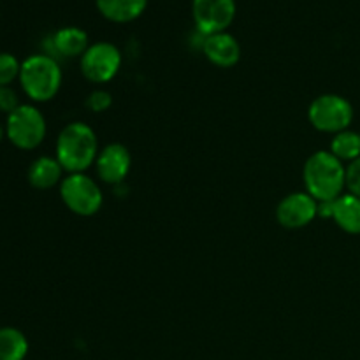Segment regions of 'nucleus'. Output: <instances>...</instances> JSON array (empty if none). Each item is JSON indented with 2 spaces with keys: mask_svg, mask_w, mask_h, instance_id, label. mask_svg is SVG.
Masks as SVG:
<instances>
[{
  "mask_svg": "<svg viewBox=\"0 0 360 360\" xmlns=\"http://www.w3.org/2000/svg\"><path fill=\"white\" fill-rule=\"evenodd\" d=\"M63 74L49 55H30L21 62L20 84L30 101L49 102L62 88Z\"/></svg>",
  "mask_w": 360,
  "mask_h": 360,
  "instance_id": "nucleus-3",
  "label": "nucleus"
},
{
  "mask_svg": "<svg viewBox=\"0 0 360 360\" xmlns=\"http://www.w3.org/2000/svg\"><path fill=\"white\" fill-rule=\"evenodd\" d=\"M304 188L319 202H329L343 195L347 188V167L330 151H315L302 167Z\"/></svg>",
  "mask_w": 360,
  "mask_h": 360,
  "instance_id": "nucleus-2",
  "label": "nucleus"
},
{
  "mask_svg": "<svg viewBox=\"0 0 360 360\" xmlns=\"http://www.w3.org/2000/svg\"><path fill=\"white\" fill-rule=\"evenodd\" d=\"M202 53L213 65L229 69L234 67L241 58V46L234 35L227 32H218V34L204 35Z\"/></svg>",
  "mask_w": 360,
  "mask_h": 360,
  "instance_id": "nucleus-11",
  "label": "nucleus"
},
{
  "mask_svg": "<svg viewBox=\"0 0 360 360\" xmlns=\"http://www.w3.org/2000/svg\"><path fill=\"white\" fill-rule=\"evenodd\" d=\"M4 136H6V127H2V125H0V143H2Z\"/></svg>",
  "mask_w": 360,
  "mask_h": 360,
  "instance_id": "nucleus-22",
  "label": "nucleus"
},
{
  "mask_svg": "<svg viewBox=\"0 0 360 360\" xmlns=\"http://www.w3.org/2000/svg\"><path fill=\"white\" fill-rule=\"evenodd\" d=\"M308 120L319 132L340 134L350 129L354 122V105L336 94L319 95L309 104Z\"/></svg>",
  "mask_w": 360,
  "mask_h": 360,
  "instance_id": "nucleus-6",
  "label": "nucleus"
},
{
  "mask_svg": "<svg viewBox=\"0 0 360 360\" xmlns=\"http://www.w3.org/2000/svg\"><path fill=\"white\" fill-rule=\"evenodd\" d=\"M98 139L95 130L84 122H70L60 130L55 157L69 174L86 172L98 157Z\"/></svg>",
  "mask_w": 360,
  "mask_h": 360,
  "instance_id": "nucleus-1",
  "label": "nucleus"
},
{
  "mask_svg": "<svg viewBox=\"0 0 360 360\" xmlns=\"http://www.w3.org/2000/svg\"><path fill=\"white\" fill-rule=\"evenodd\" d=\"M122 51L111 42H95L88 46L81 56V74L94 84H105L116 77L122 69Z\"/></svg>",
  "mask_w": 360,
  "mask_h": 360,
  "instance_id": "nucleus-7",
  "label": "nucleus"
},
{
  "mask_svg": "<svg viewBox=\"0 0 360 360\" xmlns=\"http://www.w3.org/2000/svg\"><path fill=\"white\" fill-rule=\"evenodd\" d=\"M130 167H132V157H130L129 148L120 143H111L102 148L95 160L98 179L108 185H118L125 181Z\"/></svg>",
  "mask_w": 360,
  "mask_h": 360,
  "instance_id": "nucleus-10",
  "label": "nucleus"
},
{
  "mask_svg": "<svg viewBox=\"0 0 360 360\" xmlns=\"http://www.w3.org/2000/svg\"><path fill=\"white\" fill-rule=\"evenodd\" d=\"M88 34L79 27H63L53 35V48L58 55L65 58H76L83 56L88 49Z\"/></svg>",
  "mask_w": 360,
  "mask_h": 360,
  "instance_id": "nucleus-14",
  "label": "nucleus"
},
{
  "mask_svg": "<svg viewBox=\"0 0 360 360\" xmlns=\"http://www.w3.org/2000/svg\"><path fill=\"white\" fill-rule=\"evenodd\" d=\"M192 16L204 35L225 32L236 16V0H192Z\"/></svg>",
  "mask_w": 360,
  "mask_h": 360,
  "instance_id": "nucleus-8",
  "label": "nucleus"
},
{
  "mask_svg": "<svg viewBox=\"0 0 360 360\" xmlns=\"http://www.w3.org/2000/svg\"><path fill=\"white\" fill-rule=\"evenodd\" d=\"M28 183L37 190H49L60 186L63 179V167L56 157H39L28 167Z\"/></svg>",
  "mask_w": 360,
  "mask_h": 360,
  "instance_id": "nucleus-12",
  "label": "nucleus"
},
{
  "mask_svg": "<svg viewBox=\"0 0 360 360\" xmlns=\"http://www.w3.org/2000/svg\"><path fill=\"white\" fill-rule=\"evenodd\" d=\"M347 188L360 199V158L347 167Z\"/></svg>",
  "mask_w": 360,
  "mask_h": 360,
  "instance_id": "nucleus-21",
  "label": "nucleus"
},
{
  "mask_svg": "<svg viewBox=\"0 0 360 360\" xmlns=\"http://www.w3.org/2000/svg\"><path fill=\"white\" fill-rule=\"evenodd\" d=\"M329 151L341 162H350L352 164L360 158V134L350 129L334 134Z\"/></svg>",
  "mask_w": 360,
  "mask_h": 360,
  "instance_id": "nucleus-17",
  "label": "nucleus"
},
{
  "mask_svg": "<svg viewBox=\"0 0 360 360\" xmlns=\"http://www.w3.org/2000/svg\"><path fill=\"white\" fill-rule=\"evenodd\" d=\"M20 98L18 94L11 86H0V111L11 115L14 109L20 108Z\"/></svg>",
  "mask_w": 360,
  "mask_h": 360,
  "instance_id": "nucleus-20",
  "label": "nucleus"
},
{
  "mask_svg": "<svg viewBox=\"0 0 360 360\" xmlns=\"http://www.w3.org/2000/svg\"><path fill=\"white\" fill-rule=\"evenodd\" d=\"M60 197L70 213L84 218L97 214L104 204L101 186L86 172L67 174L60 183Z\"/></svg>",
  "mask_w": 360,
  "mask_h": 360,
  "instance_id": "nucleus-4",
  "label": "nucleus"
},
{
  "mask_svg": "<svg viewBox=\"0 0 360 360\" xmlns=\"http://www.w3.org/2000/svg\"><path fill=\"white\" fill-rule=\"evenodd\" d=\"M333 220L347 234H360V199L354 193H343L333 204Z\"/></svg>",
  "mask_w": 360,
  "mask_h": 360,
  "instance_id": "nucleus-13",
  "label": "nucleus"
},
{
  "mask_svg": "<svg viewBox=\"0 0 360 360\" xmlns=\"http://www.w3.org/2000/svg\"><path fill=\"white\" fill-rule=\"evenodd\" d=\"M48 134L46 118L35 105L21 104L6 120V137L16 148L25 151L35 150Z\"/></svg>",
  "mask_w": 360,
  "mask_h": 360,
  "instance_id": "nucleus-5",
  "label": "nucleus"
},
{
  "mask_svg": "<svg viewBox=\"0 0 360 360\" xmlns=\"http://www.w3.org/2000/svg\"><path fill=\"white\" fill-rule=\"evenodd\" d=\"M21 62L13 53H0V86H11L14 79H20Z\"/></svg>",
  "mask_w": 360,
  "mask_h": 360,
  "instance_id": "nucleus-18",
  "label": "nucleus"
},
{
  "mask_svg": "<svg viewBox=\"0 0 360 360\" xmlns=\"http://www.w3.org/2000/svg\"><path fill=\"white\" fill-rule=\"evenodd\" d=\"M112 105V97L104 88H97L86 97V108L91 112H105Z\"/></svg>",
  "mask_w": 360,
  "mask_h": 360,
  "instance_id": "nucleus-19",
  "label": "nucleus"
},
{
  "mask_svg": "<svg viewBox=\"0 0 360 360\" xmlns=\"http://www.w3.org/2000/svg\"><path fill=\"white\" fill-rule=\"evenodd\" d=\"M28 340L16 327H0V360H25Z\"/></svg>",
  "mask_w": 360,
  "mask_h": 360,
  "instance_id": "nucleus-16",
  "label": "nucleus"
},
{
  "mask_svg": "<svg viewBox=\"0 0 360 360\" xmlns=\"http://www.w3.org/2000/svg\"><path fill=\"white\" fill-rule=\"evenodd\" d=\"M95 2L104 18L116 23H127L144 13L148 0H95Z\"/></svg>",
  "mask_w": 360,
  "mask_h": 360,
  "instance_id": "nucleus-15",
  "label": "nucleus"
},
{
  "mask_svg": "<svg viewBox=\"0 0 360 360\" xmlns=\"http://www.w3.org/2000/svg\"><path fill=\"white\" fill-rule=\"evenodd\" d=\"M319 217V200L308 192H294L285 195L276 207V220L281 227L297 231Z\"/></svg>",
  "mask_w": 360,
  "mask_h": 360,
  "instance_id": "nucleus-9",
  "label": "nucleus"
}]
</instances>
